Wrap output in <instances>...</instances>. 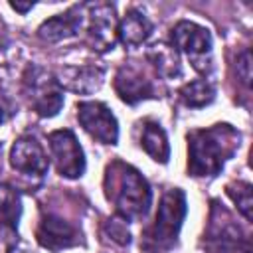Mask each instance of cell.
Segmentation results:
<instances>
[{"label":"cell","instance_id":"cell-2","mask_svg":"<svg viewBox=\"0 0 253 253\" xmlns=\"http://www.w3.org/2000/svg\"><path fill=\"white\" fill-rule=\"evenodd\" d=\"M105 194L107 200L115 204L119 217L125 221L144 217L152 204V192L144 176L121 160L107 166Z\"/></svg>","mask_w":253,"mask_h":253},{"label":"cell","instance_id":"cell-25","mask_svg":"<svg viewBox=\"0 0 253 253\" xmlns=\"http://www.w3.org/2000/svg\"><path fill=\"white\" fill-rule=\"evenodd\" d=\"M0 156H2V144H0Z\"/></svg>","mask_w":253,"mask_h":253},{"label":"cell","instance_id":"cell-9","mask_svg":"<svg viewBox=\"0 0 253 253\" xmlns=\"http://www.w3.org/2000/svg\"><path fill=\"white\" fill-rule=\"evenodd\" d=\"M36 237H38V243L43 249L63 251V249L79 245L81 231L71 221H67V219L59 217V215H53V213H45L40 219Z\"/></svg>","mask_w":253,"mask_h":253},{"label":"cell","instance_id":"cell-12","mask_svg":"<svg viewBox=\"0 0 253 253\" xmlns=\"http://www.w3.org/2000/svg\"><path fill=\"white\" fill-rule=\"evenodd\" d=\"M115 91H117L119 99L128 105L156 97V87H154L152 79H148L138 67H134L130 63H125L119 67V71L115 75Z\"/></svg>","mask_w":253,"mask_h":253},{"label":"cell","instance_id":"cell-16","mask_svg":"<svg viewBox=\"0 0 253 253\" xmlns=\"http://www.w3.org/2000/svg\"><path fill=\"white\" fill-rule=\"evenodd\" d=\"M140 146L144 148V152L160 162L166 164L170 158V144H168V136L164 132V128L154 123V121H146L142 126V134H140Z\"/></svg>","mask_w":253,"mask_h":253},{"label":"cell","instance_id":"cell-21","mask_svg":"<svg viewBox=\"0 0 253 253\" xmlns=\"http://www.w3.org/2000/svg\"><path fill=\"white\" fill-rule=\"evenodd\" d=\"M101 237H103V241L121 245V247L130 243V233H128V227L123 217H109L101 227Z\"/></svg>","mask_w":253,"mask_h":253},{"label":"cell","instance_id":"cell-19","mask_svg":"<svg viewBox=\"0 0 253 253\" xmlns=\"http://www.w3.org/2000/svg\"><path fill=\"white\" fill-rule=\"evenodd\" d=\"M148 59L154 65V69L162 75V77H178L180 75V61H178V53L174 47H168L164 43L154 45L148 51Z\"/></svg>","mask_w":253,"mask_h":253},{"label":"cell","instance_id":"cell-15","mask_svg":"<svg viewBox=\"0 0 253 253\" xmlns=\"http://www.w3.org/2000/svg\"><path fill=\"white\" fill-rule=\"evenodd\" d=\"M152 34V22L140 12L130 8L123 20L117 24V38L125 47H138L142 45Z\"/></svg>","mask_w":253,"mask_h":253},{"label":"cell","instance_id":"cell-6","mask_svg":"<svg viewBox=\"0 0 253 253\" xmlns=\"http://www.w3.org/2000/svg\"><path fill=\"white\" fill-rule=\"evenodd\" d=\"M172 43L176 49L190 57L196 71H211V36L204 26L180 20L172 30Z\"/></svg>","mask_w":253,"mask_h":253},{"label":"cell","instance_id":"cell-7","mask_svg":"<svg viewBox=\"0 0 253 253\" xmlns=\"http://www.w3.org/2000/svg\"><path fill=\"white\" fill-rule=\"evenodd\" d=\"M47 142H49V152H51V158H53V164H55V170L59 176L69 178V180L83 176L85 154H83V148L77 142L75 134L69 128L49 132Z\"/></svg>","mask_w":253,"mask_h":253},{"label":"cell","instance_id":"cell-3","mask_svg":"<svg viewBox=\"0 0 253 253\" xmlns=\"http://www.w3.org/2000/svg\"><path fill=\"white\" fill-rule=\"evenodd\" d=\"M186 217V196L180 188H170L164 192L154 223L142 233L140 247L144 253H168L176 241Z\"/></svg>","mask_w":253,"mask_h":253},{"label":"cell","instance_id":"cell-4","mask_svg":"<svg viewBox=\"0 0 253 253\" xmlns=\"http://www.w3.org/2000/svg\"><path fill=\"white\" fill-rule=\"evenodd\" d=\"M204 247L208 253H251V239L223 208L213 204Z\"/></svg>","mask_w":253,"mask_h":253},{"label":"cell","instance_id":"cell-13","mask_svg":"<svg viewBox=\"0 0 253 253\" xmlns=\"http://www.w3.org/2000/svg\"><path fill=\"white\" fill-rule=\"evenodd\" d=\"M105 77V71L95 65H81V67H63L57 81L63 89H69L73 93H93L101 87Z\"/></svg>","mask_w":253,"mask_h":253},{"label":"cell","instance_id":"cell-1","mask_svg":"<svg viewBox=\"0 0 253 253\" xmlns=\"http://www.w3.org/2000/svg\"><path fill=\"white\" fill-rule=\"evenodd\" d=\"M239 132L227 123L188 132V172L194 178L217 176L239 148Z\"/></svg>","mask_w":253,"mask_h":253},{"label":"cell","instance_id":"cell-18","mask_svg":"<svg viewBox=\"0 0 253 253\" xmlns=\"http://www.w3.org/2000/svg\"><path fill=\"white\" fill-rule=\"evenodd\" d=\"M180 99L186 107L202 109L215 99V89L208 79H196L180 89Z\"/></svg>","mask_w":253,"mask_h":253},{"label":"cell","instance_id":"cell-22","mask_svg":"<svg viewBox=\"0 0 253 253\" xmlns=\"http://www.w3.org/2000/svg\"><path fill=\"white\" fill-rule=\"evenodd\" d=\"M237 77L245 87L251 85V55L247 49L237 57Z\"/></svg>","mask_w":253,"mask_h":253},{"label":"cell","instance_id":"cell-20","mask_svg":"<svg viewBox=\"0 0 253 253\" xmlns=\"http://www.w3.org/2000/svg\"><path fill=\"white\" fill-rule=\"evenodd\" d=\"M225 192H227V196L233 200V204L237 206V210H239V213L247 219V221H251V208H253V200H251V184L249 182H241V180H237V182H231V184H227L225 186Z\"/></svg>","mask_w":253,"mask_h":253},{"label":"cell","instance_id":"cell-14","mask_svg":"<svg viewBox=\"0 0 253 253\" xmlns=\"http://www.w3.org/2000/svg\"><path fill=\"white\" fill-rule=\"evenodd\" d=\"M81 20H83L81 18V8L75 6V8L67 10L65 14H57L53 18L45 20L40 26L38 36L47 43H55V42L73 38L81 28Z\"/></svg>","mask_w":253,"mask_h":253},{"label":"cell","instance_id":"cell-11","mask_svg":"<svg viewBox=\"0 0 253 253\" xmlns=\"http://www.w3.org/2000/svg\"><path fill=\"white\" fill-rule=\"evenodd\" d=\"M117 18L111 4L91 6L89 26H87V43L97 51L113 49L117 42Z\"/></svg>","mask_w":253,"mask_h":253},{"label":"cell","instance_id":"cell-8","mask_svg":"<svg viewBox=\"0 0 253 253\" xmlns=\"http://www.w3.org/2000/svg\"><path fill=\"white\" fill-rule=\"evenodd\" d=\"M77 121L83 130L103 144H117L119 123L111 109L99 101H83L77 105Z\"/></svg>","mask_w":253,"mask_h":253},{"label":"cell","instance_id":"cell-17","mask_svg":"<svg viewBox=\"0 0 253 253\" xmlns=\"http://www.w3.org/2000/svg\"><path fill=\"white\" fill-rule=\"evenodd\" d=\"M20 215H22L20 194L8 184H0V227L8 233H16Z\"/></svg>","mask_w":253,"mask_h":253},{"label":"cell","instance_id":"cell-10","mask_svg":"<svg viewBox=\"0 0 253 253\" xmlns=\"http://www.w3.org/2000/svg\"><path fill=\"white\" fill-rule=\"evenodd\" d=\"M10 164L16 172L32 178H42L47 172V156L38 142V138L24 134L20 136L10 150Z\"/></svg>","mask_w":253,"mask_h":253},{"label":"cell","instance_id":"cell-24","mask_svg":"<svg viewBox=\"0 0 253 253\" xmlns=\"http://www.w3.org/2000/svg\"><path fill=\"white\" fill-rule=\"evenodd\" d=\"M6 119H8V113H6V109L0 105V125H4V123H6Z\"/></svg>","mask_w":253,"mask_h":253},{"label":"cell","instance_id":"cell-5","mask_svg":"<svg viewBox=\"0 0 253 253\" xmlns=\"http://www.w3.org/2000/svg\"><path fill=\"white\" fill-rule=\"evenodd\" d=\"M24 93L40 117H55L63 105V91L49 71L30 65L24 73Z\"/></svg>","mask_w":253,"mask_h":253},{"label":"cell","instance_id":"cell-23","mask_svg":"<svg viewBox=\"0 0 253 253\" xmlns=\"http://www.w3.org/2000/svg\"><path fill=\"white\" fill-rule=\"evenodd\" d=\"M10 6H12L14 10H18V12H22V14H26L28 10H32V6H34V4H32V2H28V4H18V2H12Z\"/></svg>","mask_w":253,"mask_h":253}]
</instances>
